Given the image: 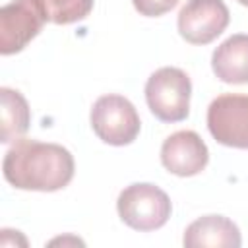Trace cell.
I'll return each instance as SVG.
<instances>
[{
	"label": "cell",
	"mask_w": 248,
	"mask_h": 248,
	"mask_svg": "<svg viewBox=\"0 0 248 248\" xmlns=\"http://www.w3.org/2000/svg\"><path fill=\"white\" fill-rule=\"evenodd\" d=\"M74 157L58 143H45L19 138L6 151L2 170L4 178L19 190L56 192L74 178Z\"/></svg>",
	"instance_id": "1"
},
{
	"label": "cell",
	"mask_w": 248,
	"mask_h": 248,
	"mask_svg": "<svg viewBox=\"0 0 248 248\" xmlns=\"http://www.w3.org/2000/svg\"><path fill=\"white\" fill-rule=\"evenodd\" d=\"M192 83L186 72L174 66L155 70L145 83L149 110L161 122H180L190 112Z\"/></svg>",
	"instance_id": "2"
},
{
	"label": "cell",
	"mask_w": 248,
	"mask_h": 248,
	"mask_svg": "<svg viewBox=\"0 0 248 248\" xmlns=\"http://www.w3.org/2000/svg\"><path fill=\"white\" fill-rule=\"evenodd\" d=\"M116 209L120 219L130 229L155 231L169 221L172 205L169 196L159 186L149 182H136L120 192Z\"/></svg>",
	"instance_id": "3"
},
{
	"label": "cell",
	"mask_w": 248,
	"mask_h": 248,
	"mask_svg": "<svg viewBox=\"0 0 248 248\" xmlns=\"http://www.w3.org/2000/svg\"><path fill=\"white\" fill-rule=\"evenodd\" d=\"M91 128L97 138L108 145H128L140 134V114L122 95H103L93 103Z\"/></svg>",
	"instance_id": "4"
},
{
	"label": "cell",
	"mask_w": 248,
	"mask_h": 248,
	"mask_svg": "<svg viewBox=\"0 0 248 248\" xmlns=\"http://www.w3.org/2000/svg\"><path fill=\"white\" fill-rule=\"evenodd\" d=\"M207 128L221 145L248 149V95L225 93L213 99L207 108Z\"/></svg>",
	"instance_id": "5"
},
{
	"label": "cell",
	"mask_w": 248,
	"mask_h": 248,
	"mask_svg": "<svg viewBox=\"0 0 248 248\" xmlns=\"http://www.w3.org/2000/svg\"><path fill=\"white\" fill-rule=\"evenodd\" d=\"M46 23L35 0H12L0 8V54L23 50Z\"/></svg>",
	"instance_id": "6"
},
{
	"label": "cell",
	"mask_w": 248,
	"mask_h": 248,
	"mask_svg": "<svg viewBox=\"0 0 248 248\" xmlns=\"http://www.w3.org/2000/svg\"><path fill=\"white\" fill-rule=\"evenodd\" d=\"M231 14L223 0H188L178 12V33L190 45L215 41L229 25Z\"/></svg>",
	"instance_id": "7"
},
{
	"label": "cell",
	"mask_w": 248,
	"mask_h": 248,
	"mask_svg": "<svg viewBox=\"0 0 248 248\" xmlns=\"http://www.w3.org/2000/svg\"><path fill=\"white\" fill-rule=\"evenodd\" d=\"M207 161L209 149L194 130H178L161 145V163L176 176L200 174L207 167Z\"/></svg>",
	"instance_id": "8"
},
{
	"label": "cell",
	"mask_w": 248,
	"mask_h": 248,
	"mask_svg": "<svg viewBox=\"0 0 248 248\" xmlns=\"http://www.w3.org/2000/svg\"><path fill=\"white\" fill-rule=\"evenodd\" d=\"M182 244L188 248H238L242 244L238 227L223 215H203L184 231Z\"/></svg>",
	"instance_id": "9"
},
{
	"label": "cell",
	"mask_w": 248,
	"mask_h": 248,
	"mask_svg": "<svg viewBox=\"0 0 248 248\" xmlns=\"http://www.w3.org/2000/svg\"><path fill=\"white\" fill-rule=\"evenodd\" d=\"M211 68L223 83H248V35L236 33L225 39L213 50Z\"/></svg>",
	"instance_id": "10"
},
{
	"label": "cell",
	"mask_w": 248,
	"mask_h": 248,
	"mask_svg": "<svg viewBox=\"0 0 248 248\" xmlns=\"http://www.w3.org/2000/svg\"><path fill=\"white\" fill-rule=\"evenodd\" d=\"M31 122V112L25 97L10 87L0 89V141H17Z\"/></svg>",
	"instance_id": "11"
},
{
	"label": "cell",
	"mask_w": 248,
	"mask_h": 248,
	"mask_svg": "<svg viewBox=\"0 0 248 248\" xmlns=\"http://www.w3.org/2000/svg\"><path fill=\"white\" fill-rule=\"evenodd\" d=\"M46 21L68 25L81 21L93 10V0H35Z\"/></svg>",
	"instance_id": "12"
},
{
	"label": "cell",
	"mask_w": 248,
	"mask_h": 248,
	"mask_svg": "<svg viewBox=\"0 0 248 248\" xmlns=\"http://www.w3.org/2000/svg\"><path fill=\"white\" fill-rule=\"evenodd\" d=\"M132 4L140 12V16L159 17V16L170 12L178 4V0H132Z\"/></svg>",
	"instance_id": "13"
},
{
	"label": "cell",
	"mask_w": 248,
	"mask_h": 248,
	"mask_svg": "<svg viewBox=\"0 0 248 248\" xmlns=\"http://www.w3.org/2000/svg\"><path fill=\"white\" fill-rule=\"evenodd\" d=\"M10 234H12V229H2V238H0V244L2 246H14V244H21V246H27V238L17 231V234H16V238L12 236L10 238Z\"/></svg>",
	"instance_id": "14"
},
{
	"label": "cell",
	"mask_w": 248,
	"mask_h": 248,
	"mask_svg": "<svg viewBox=\"0 0 248 248\" xmlns=\"http://www.w3.org/2000/svg\"><path fill=\"white\" fill-rule=\"evenodd\" d=\"M238 2H240L242 6H248V0H238Z\"/></svg>",
	"instance_id": "15"
}]
</instances>
